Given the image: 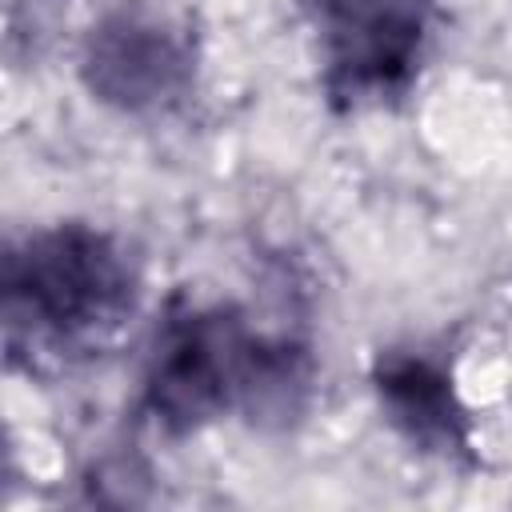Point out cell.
<instances>
[{"label": "cell", "mask_w": 512, "mask_h": 512, "mask_svg": "<svg viewBox=\"0 0 512 512\" xmlns=\"http://www.w3.org/2000/svg\"><path fill=\"white\" fill-rule=\"evenodd\" d=\"M324 84L344 104L400 96L424 56L428 0H304Z\"/></svg>", "instance_id": "obj_3"}, {"label": "cell", "mask_w": 512, "mask_h": 512, "mask_svg": "<svg viewBox=\"0 0 512 512\" xmlns=\"http://www.w3.org/2000/svg\"><path fill=\"white\" fill-rule=\"evenodd\" d=\"M300 392V348L252 332L228 308L168 320L144 376L148 412L164 428H200L232 408L252 416H288Z\"/></svg>", "instance_id": "obj_2"}, {"label": "cell", "mask_w": 512, "mask_h": 512, "mask_svg": "<svg viewBox=\"0 0 512 512\" xmlns=\"http://www.w3.org/2000/svg\"><path fill=\"white\" fill-rule=\"evenodd\" d=\"M84 80L92 96L124 112L164 108L192 80V48L156 16H112L84 48Z\"/></svg>", "instance_id": "obj_4"}, {"label": "cell", "mask_w": 512, "mask_h": 512, "mask_svg": "<svg viewBox=\"0 0 512 512\" xmlns=\"http://www.w3.org/2000/svg\"><path fill=\"white\" fill-rule=\"evenodd\" d=\"M136 264L88 224L28 236L4 260L8 352L68 360L100 348L136 308Z\"/></svg>", "instance_id": "obj_1"}, {"label": "cell", "mask_w": 512, "mask_h": 512, "mask_svg": "<svg viewBox=\"0 0 512 512\" xmlns=\"http://www.w3.org/2000/svg\"><path fill=\"white\" fill-rule=\"evenodd\" d=\"M380 400L392 420L428 448H448L460 440V408L456 396L428 360H388L380 368Z\"/></svg>", "instance_id": "obj_5"}]
</instances>
